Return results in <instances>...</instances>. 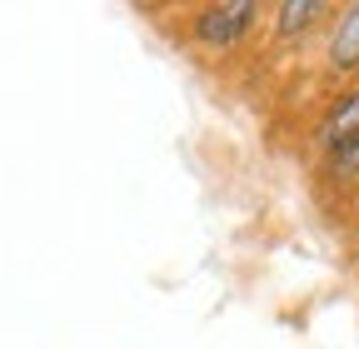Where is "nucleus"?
I'll return each mask as SVG.
<instances>
[{
  "mask_svg": "<svg viewBox=\"0 0 359 349\" xmlns=\"http://www.w3.org/2000/svg\"><path fill=\"white\" fill-rule=\"evenodd\" d=\"M255 15H259V11L250 6V0L210 6V11H200V20H195V40H200V46H210V50H224V46H235L240 35H250Z\"/></svg>",
  "mask_w": 359,
  "mask_h": 349,
  "instance_id": "obj_1",
  "label": "nucleus"
},
{
  "mask_svg": "<svg viewBox=\"0 0 359 349\" xmlns=\"http://www.w3.org/2000/svg\"><path fill=\"white\" fill-rule=\"evenodd\" d=\"M330 65H339V70H354V65H359V6H349V11L334 20V35H330Z\"/></svg>",
  "mask_w": 359,
  "mask_h": 349,
  "instance_id": "obj_2",
  "label": "nucleus"
},
{
  "mask_svg": "<svg viewBox=\"0 0 359 349\" xmlns=\"http://www.w3.org/2000/svg\"><path fill=\"white\" fill-rule=\"evenodd\" d=\"M320 15H325V6H314V0H290V6H280V15H275V30L285 40H299Z\"/></svg>",
  "mask_w": 359,
  "mask_h": 349,
  "instance_id": "obj_3",
  "label": "nucleus"
},
{
  "mask_svg": "<svg viewBox=\"0 0 359 349\" xmlns=\"http://www.w3.org/2000/svg\"><path fill=\"white\" fill-rule=\"evenodd\" d=\"M359 135V95H349V100H339L334 105V115L325 120V145L330 150H339L344 140H354Z\"/></svg>",
  "mask_w": 359,
  "mask_h": 349,
  "instance_id": "obj_4",
  "label": "nucleus"
},
{
  "mask_svg": "<svg viewBox=\"0 0 359 349\" xmlns=\"http://www.w3.org/2000/svg\"><path fill=\"white\" fill-rule=\"evenodd\" d=\"M334 174H359V135L334 150Z\"/></svg>",
  "mask_w": 359,
  "mask_h": 349,
  "instance_id": "obj_5",
  "label": "nucleus"
}]
</instances>
